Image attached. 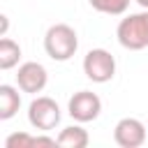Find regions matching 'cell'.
I'll return each instance as SVG.
<instances>
[{"mask_svg": "<svg viewBox=\"0 0 148 148\" xmlns=\"http://www.w3.org/2000/svg\"><path fill=\"white\" fill-rule=\"evenodd\" d=\"M79 49V37H76V30L67 23H56L46 30L44 35V51L51 60H58V62H65L69 60Z\"/></svg>", "mask_w": 148, "mask_h": 148, "instance_id": "cell-1", "label": "cell"}, {"mask_svg": "<svg viewBox=\"0 0 148 148\" xmlns=\"http://www.w3.org/2000/svg\"><path fill=\"white\" fill-rule=\"evenodd\" d=\"M116 37L123 49L141 51L148 46V9L141 14H130L118 23Z\"/></svg>", "mask_w": 148, "mask_h": 148, "instance_id": "cell-2", "label": "cell"}, {"mask_svg": "<svg viewBox=\"0 0 148 148\" xmlns=\"http://www.w3.org/2000/svg\"><path fill=\"white\" fill-rule=\"evenodd\" d=\"M83 74L92 83H106L116 74V58L106 49H90L83 58Z\"/></svg>", "mask_w": 148, "mask_h": 148, "instance_id": "cell-3", "label": "cell"}, {"mask_svg": "<svg viewBox=\"0 0 148 148\" xmlns=\"http://www.w3.org/2000/svg\"><path fill=\"white\" fill-rule=\"evenodd\" d=\"M60 118H62L60 106L51 97H35L30 102V106H28V120H30V125L35 130L49 132L60 123Z\"/></svg>", "mask_w": 148, "mask_h": 148, "instance_id": "cell-4", "label": "cell"}, {"mask_svg": "<svg viewBox=\"0 0 148 148\" xmlns=\"http://www.w3.org/2000/svg\"><path fill=\"white\" fill-rule=\"evenodd\" d=\"M99 111H102V99L90 90H79L69 97L67 113L76 123H90L99 116Z\"/></svg>", "mask_w": 148, "mask_h": 148, "instance_id": "cell-5", "label": "cell"}, {"mask_svg": "<svg viewBox=\"0 0 148 148\" xmlns=\"http://www.w3.org/2000/svg\"><path fill=\"white\" fill-rule=\"evenodd\" d=\"M148 127L139 118H120L113 127V139L120 148H139L146 143Z\"/></svg>", "mask_w": 148, "mask_h": 148, "instance_id": "cell-6", "label": "cell"}, {"mask_svg": "<svg viewBox=\"0 0 148 148\" xmlns=\"http://www.w3.org/2000/svg\"><path fill=\"white\" fill-rule=\"evenodd\" d=\"M46 81H49V74L39 62H23L16 72V83L23 92H32V95L42 92L46 88Z\"/></svg>", "mask_w": 148, "mask_h": 148, "instance_id": "cell-7", "label": "cell"}, {"mask_svg": "<svg viewBox=\"0 0 148 148\" xmlns=\"http://www.w3.org/2000/svg\"><path fill=\"white\" fill-rule=\"evenodd\" d=\"M58 139L51 136H32L28 132H14L5 139V148H35V146H56Z\"/></svg>", "mask_w": 148, "mask_h": 148, "instance_id": "cell-8", "label": "cell"}, {"mask_svg": "<svg viewBox=\"0 0 148 148\" xmlns=\"http://www.w3.org/2000/svg\"><path fill=\"white\" fill-rule=\"evenodd\" d=\"M21 106V95L14 86L2 83L0 86V120H9L12 116H16Z\"/></svg>", "mask_w": 148, "mask_h": 148, "instance_id": "cell-9", "label": "cell"}, {"mask_svg": "<svg viewBox=\"0 0 148 148\" xmlns=\"http://www.w3.org/2000/svg\"><path fill=\"white\" fill-rule=\"evenodd\" d=\"M88 141L90 136L81 125H69L58 134V146H65V148H86Z\"/></svg>", "mask_w": 148, "mask_h": 148, "instance_id": "cell-10", "label": "cell"}, {"mask_svg": "<svg viewBox=\"0 0 148 148\" xmlns=\"http://www.w3.org/2000/svg\"><path fill=\"white\" fill-rule=\"evenodd\" d=\"M18 60H21V46H18L14 39L2 37V39H0V69L7 72V69H12V67H16Z\"/></svg>", "mask_w": 148, "mask_h": 148, "instance_id": "cell-11", "label": "cell"}, {"mask_svg": "<svg viewBox=\"0 0 148 148\" xmlns=\"http://www.w3.org/2000/svg\"><path fill=\"white\" fill-rule=\"evenodd\" d=\"M92 9L102 12V14H111V16H120L127 12L130 0H88Z\"/></svg>", "mask_w": 148, "mask_h": 148, "instance_id": "cell-12", "label": "cell"}, {"mask_svg": "<svg viewBox=\"0 0 148 148\" xmlns=\"http://www.w3.org/2000/svg\"><path fill=\"white\" fill-rule=\"evenodd\" d=\"M136 2H139V5L143 7V9H148V0H136Z\"/></svg>", "mask_w": 148, "mask_h": 148, "instance_id": "cell-13", "label": "cell"}]
</instances>
